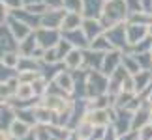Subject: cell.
<instances>
[{
    "instance_id": "obj_7",
    "label": "cell",
    "mask_w": 152,
    "mask_h": 140,
    "mask_svg": "<svg viewBox=\"0 0 152 140\" xmlns=\"http://www.w3.org/2000/svg\"><path fill=\"white\" fill-rule=\"evenodd\" d=\"M85 32H86V38H88V39H94L92 34L96 36V34L100 32V26H98V22H94V21H86L85 22Z\"/></svg>"
},
{
    "instance_id": "obj_8",
    "label": "cell",
    "mask_w": 152,
    "mask_h": 140,
    "mask_svg": "<svg viewBox=\"0 0 152 140\" xmlns=\"http://www.w3.org/2000/svg\"><path fill=\"white\" fill-rule=\"evenodd\" d=\"M139 140H152V125H145L139 131Z\"/></svg>"
},
{
    "instance_id": "obj_4",
    "label": "cell",
    "mask_w": 152,
    "mask_h": 140,
    "mask_svg": "<svg viewBox=\"0 0 152 140\" xmlns=\"http://www.w3.org/2000/svg\"><path fill=\"white\" fill-rule=\"evenodd\" d=\"M56 84H58V88L69 92V90H72V86H73V80H72V77H69L68 73L60 71V73L56 75Z\"/></svg>"
},
{
    "instance_id": "obj_1",
    "label": "cell",
    "mask_w": 152,
    "mask_h": 140,
    "mask_svg": "<svg viewBox=\"0 0 152 140\" xmlns=\"http://www.w3.org/2000/svg\"><path fill=\"white\" fill-rule=\"evenodd\" d=\"M10 131H11V136H15V138H25L28 136V127L25 125V121H11V125H10Z\"/></svg>"
},
{
    "instance_id": "obj_2",
    "label": "cell",
    "mask_w": 152,
    "mask_h": 140,
    "mask_svg": "<svg viewBox=\"0 0 152 140\" xmlns=\"http://www.w3.org/2000/svg\"><path fill=\"white\" fill-rule=\"evenodd\" d=\"M10 28H11L13 36L19 39V41H21L23 38H26V36H28V28H26L25 22H21V21H11V26H10Z\"/></svg>"
},
{
    "instance_id": "obj_10",
    "label": "cell",
    "mask_w": 152,
    "mask_h": 140,
    "mask_svg": "<svg viewBox=\"0 0 152 140\" xmlns=\"http://www.w3.org/2000/svg\"><path fill=\"white\" fill-rule=\"evenodd\" d=\"M116 133H115V129H107L105 131V140H116Z\"/></svg>"
},
{
    "instance_id": "obj_6",
    "label": "cell",
    "mask_w": 152,
    "mask_h": 140,
    "mask_svg": "<svg viewBox=\"0 0 152 140\" xmlns=\"http://www.w3.org/2000/svg\"><path fill=\"white\" fill-rule=\"evenodd\" d=\"M77 26H79V15L77 13H72V15L64 17V21H62V28H64V30H75Z\"/></svg>"
},
{
    "instance_id": "obj_11",
    "label": "cell",
    "mask_w": 152,
    "mask_h": 140,
    "mask_svg": "<svg viewBox=\"0 0 152 140\" xmlns=\"http://www.w3.org/2000/svg\"><path fill=\"white\" fill-rule=\"evenodd\" d=\"M0 140H8V133L4 129H0Z\"/></svg>"
},
{
    "instance_id": "obj_3",
    "label": "cell",
    "mask_w": 152,
    "mask_h": 140,
    "mask_svg": "<svg viewBox=\"0 0 152 140\" xmlns=\"http://www.w3.org/2000/svg\"><path fill=\"white\" fill-rule=\"evenodd\" d=\"M116 64H118V54H107L103 58V73L105 75H113L115 73L113 69L116 67Z\"/></svg>"
},
{
    "instance_id": "obj_12",
    "label": "cell",
    "mask_w": 152,
    "mask_h": 140,
    "mask_svg": "<svg viewBox=\"0 0 152 140\" xmlns=\"http://www.w3.org/2000/svg\"><path fill=\"white\" fill-rule=\"evenodd\" d=\"M25 2H32V0H25ZM34 2H42V0H34Z\"/></svg>"
},
{
    "instance_id": "obj_5",
    "label": "cell",
    "mask_w": 152,
    "mask_h": 140,
    "mask_svg": "<svg viewBox=\"0 0 152 140\" xmlns=\"http://www.w3.org/2000/svg\"><path fill=\"white\" fill-rule=\"evenodd\" d=\"M64 58H66V64H68L69 67H79V64L83 62V58H85V56L81 54L79 51H72V52H68V54L64 56Z\"/></svg>"
},
{
    "instance_id": "obj_9",
    "label": "cell",
    "mask_w": 152,
    "mask_h": 140,
    "mask_svg": "<svg viewBox=\"0 0 152 140\" xmlns=\"http://www.w3.org/2000/svg\"><path fill=\"white\" fill-rule=\"evenodd\" d=\"M2 56H4L2 60H4L6 64H8V66H15V64H17V66H19V56L11 54V52H6V54H2Z\"/></svg>"
}]
</instances>
